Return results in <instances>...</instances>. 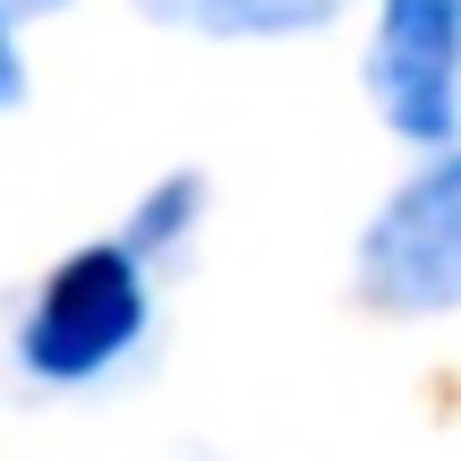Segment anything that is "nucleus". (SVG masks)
<instances>
[{
	"mask_svg": "<svg viewBox=\"0 0 461 461\" xmlns=\"http://www.w3.org/2000/svg\"><path fill=\"white\" fill-rule=\"evenodd\" d=\"M146 265L120 240H95L77 257L51 265V282L34 291L26 333H17V359L43 384H86L112 359H129V342L146 333Z\"/></svg>",
	"mask_w": 461,
	"mask_h": 461,
	"instance_id": "f257e3e1",
	"label": "nucleus"
},
{
	"mask_svg": "<svg viewBox=\"0 0 461 461\" xmlns=\"http://www.w3.org/2000/svg\"><path fill=\"white\" fill-rule=\"evenodd\" d=\"M359 299L376 316H461V146L359 230Z\"/></svg>",
	"mask_w": 461,
	"mask_h": 461,
	"instance_id": "f03ea898",
	"label": "nucleus"
},
{
	"mask_svg": "<svg viewBox=\"0 0 461 461\" xmlns=\"http://www.w3.org/2000/svg\"><path fill=\"white\" fill-rule=\"evenodd\" d=\"M367 95H376V120L393 137L453 146L461 137V0H376Z\"/></svg>",
	"mask_w": 461,
	"mask_h": 461,
	"instance_id": "7ed1b4c3",
	"label": "nucleus"
},
{
	"mask_svg": "<svg viewBox=\"0 0 461 461\" xmlns=\"http://www.w3.org/2000/svg\"><path fill=\"white\" fill-rule=\"evenodd\" d=\"M154 26L205 34V43H274V34H316L342 17V0H137Z\"/></svg>",
	"mask_w": 461,
	"mask_h": 461,
	"instance_id": "20e7f679",
	"label": "nucleus"
},
{
	"mask_svg": "<svg viewBox=\"0 0 461 461\" xmlns=\"http://www.w3.org/2000/svg\"><path fill=\"white\" fill-rule=\"evenodd\" d=\"M205 205H214V197H205V171H163V180L137 197V214H129V230H120V248H129L137 265L171 257V248L205 222Z\"/></svg>",
	"mask_w": 461,
	"mask_h": 461,
	"instance_id": "39448f33",
	"label": "nucleus"
},
{
	"mask_svg": "<svg viewBox=\"0 0 461 461\" xmlns=\"http://www.w3.org/2000/svg\"><path fill=\"white\" fill-rule=\"evenodd\" d=\"M17 103H26V60H17V34L0 17V112H17Z\"/></svg>",
	"mask_w": 461,
	"mask_h": 461,
	"instance_id": "423d86ee",
	"label": "nucleus"
},
{
	"mask_svg": "<svg viewBox=\"0 0 461 461\" xmlns=\"http://www.w3.org/2000/svg\"><path fill=\"white\" fill-rule=\"evenodd\" d=\"M9 9H60V0H0V17H9Z\"/></svg>",
	"mask_w": 461,
	"mask_h": 461,
	"instance_id": "0eeeda50",
	"label": "nucleus"
}]
</instances>
